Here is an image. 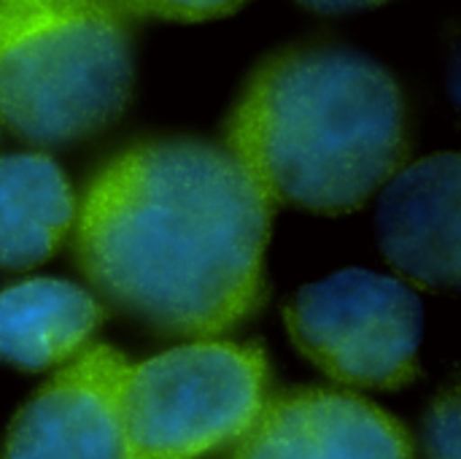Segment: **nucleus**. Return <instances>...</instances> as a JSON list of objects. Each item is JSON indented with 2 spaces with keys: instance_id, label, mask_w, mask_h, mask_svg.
<instances>
[{
  "instance_id": "obj_6",
  "label": "nucleus",
  "mask_w": 461,
  "mask_h": 459,
  "mask_svg": "<svg viewBox=\"0 0 461 459\" xmlns=\"http://www.w3.org/2000/svg\"><path fill=\"white\" fill-rule=\"evenodd\" d=\"M124 365L108 346L76 354L19 409L0 459H127L119 422Z\"/></svg>"
},
{
  "instance_id": "obj_2",
  "label": "nucleus",
  "mask_w": 461,
  "mask_h": 459,
  "mask_svg": "<svg viewBox=\"0 0 461 459\" xmlns=\"http://www.w3.org/2000/svg\"><path fill=\"white\" fill-rule=\"evenodd\" d=\"M224 146L273 206L351 214L405 168L408 103L375 60L338 43H297L251 70Z\"/></svg>"
},
{
  "instance_id": "obj_10",
  "label": "nucleus",
  "mask_w": 461,
  "mask_h": 459,
  "mask_svg": "<svg viewBox=\"0 0 461 459\" xmlns=\"http://www.w3.org/2000/svg\"><path fill=\"white\" fill-rule=\"evenodd\" d=\"M76 222V197L62 168L35 151L0 160V268L46 262Z\"/></svg>"
},
{
  "instance_id": "obj_3",
  "label": "nucleus",
  "mask_w": 461,
  "mask_h": 459,
  "mask_svg": "<svg viewBox=\"0 0 461 459\" xmlns=\"http://www.w3.org/2000/svg\"><path fill=\"white\" fill-rule=\"evenodd\" d=\"M135 78L132 19L113 0H0V122L32 146L113 124Z\"/></svg>"
},
{
  "instance_id": "obj_11",
  "label": "nucleus",
  "mask_w": 461,
  "mask_h": 459,
  "mask_svg": "<svg viewBox=\"0 0 461 459\" xmlns=\"http://www.w3.org/2000/svg\"><path fill=\"white\" fill-rule=\"evenodd\" d=\"M130 19H170V22H205L238 11L246 0H113Z\"/></svg>"
},
{
  "instance_id": "obj_8",
  "label": "nucleus",
  "mask_w": 461,
  "mask_h": 459,
  "mask_svg": "<svg viewBox=\"0 0 461 459\" xmlns=\"http://www.w3.org/2000/svg\"><path fill=\"white\" fill-rule=\"evenodd\" d=\"M459 157L432 154L394 173L378 203V243L386 262L429 292L459 281Z\"/></svg>"
},
{
  "instance_id": "obj_13",
  "label": "nucleus",
  "mask_w": 461,
  "mask_h": 459,
  "mask_svg": "<svg viewBox=\"0 0 461 459\" xmlns=\"http://www.w3.org/2000/svg\"><path fill=\"white\" fill-rule=\"evenodd\" d=\"M311 11H321V14H343V11H359V8H370V5H381L386 0H297Z\"/></svg>"
},
{
  "instance_id": "obj_1",
  "label": "nucleus",
  "mask_w": 461,
  "mask_h": 459,
  "mask_svg": "<svg viewBox=\"0 0 461 459\" xmlns=\"http://www.w3.org/2000/svg\"><path fill=\"white\" fill-rule=\"evenodd\" d=\"M273 211L224 143L151 138L84 189L76 260L119 311L162 335L211 341L262 300Z\"/></svg>"
},
{
  "instance_id": "obj_12",
  "label": "nucleus",
  "mask_w": 461,
  "mask_h": 459,
  "mask_svg": "<svg viewBox=\"0 0 461 459\" xmlns=\"http://www.w3.org/2000/svg\"><path fill=\"white\" fill-rule=\"evenodd\" d=\"M427 457L459 459V390L451 384L438 395L427 417Z\"/></svg>"
},
{
  "instance_id": "obj_5",
  "label": "nucleus",
  "mask_w": 461,
  "mask_h": 459,
  "mask_svg": "<svg viewBox=\"0 0 461 459\" xmlns=\"http://www.w3.org/2000/svg\"><path fill=\"white\" fill-rule=\"evenodd\" d=\"M284 317L294 346L340 384L397 390L419 373L421 303L402 279L340 271L303 287Z\"/></svg>"
},
{
  "instance_id": "obj_7",
  "label": "nucleus",
  "mask_w": 461,
  "mask_h": 459,
  "mask_svg": "<svg viewBox=\"0 0 461 459\" xmlns=\"http://www.w3.org/2000/svg\"><path fill=\"white\" fill-rule=\"evenodd\" d=\"M232 459H413L405 427L338 390H294L262 406Z\"/></svg>"
},
{
  "instance_id": "obj_4",
  "label": "nucleus",
  "mask_w": 461,
  "mask_h": 459,
  "mask_svg": "<svg viewBox=\"0 0 461 459\" xmlns=\"http://www.w3.org/2000/svg\"><path fill=\"white\" fill-rule=\"evenodd\" d=\"M267 363L259 346L192 341L127 363L119 422L127 459H197L238 441L259 417Z\"/></svg>"
},
{
  "instance_id": "obj_9",
  "label": "nucleus",
  "mask_w": 461,
  "mask_h": 459,
  "mask_svg": "<svg viewBox=\"0 0 461 459\" xmlns=\"http://www.w3.org/2000/svg\"><path fill=\"white\" fill-rule=\"evenodd\" d=\"M100 300L73 281L27 279L0 292V363L46 371L70 363L100 327Z\"/></svg>"
}]
</instances>
